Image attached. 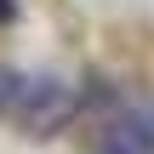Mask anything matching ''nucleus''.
Instances as JSON below:
<instances>
[{
    "label": "nucleus",
    "mask_w": 154,
    "mask_h": 154,
    "mask_svg": "<svg viewBox=\"0 0 154 154\" xmlns=\"http://www.w3.org/2000/svg\"><path fill=\"white\" fill-rule=\"evenodd\" d=\"M91 154H154V143H149V131L137 126V114H114L91 137Z\"/></svg>",
    "instance_id": "obj_2"
},
{
    "label": "nucleus",
    "mask_w": 154,
    "mask_h": 154,
    "mask_svg": "<svg viewBox=\"0 0 154 154\" xmlns=\"http://www.w3.org/2000/svg\"><path fill=\"white\" fill-rule=\"evenodd\" d=\"M137 126L149 131V143H154V103H149V109H137Z\"/></svg>",
    "instance_id": "obj_4"
},
{
    "label": "nucleus",
    "mask_w": 154,
    "mask_h": 154,
    "mask_svg": "<svg viewBox=\"0 0 154 154\" xmlns=\"http://www.w3.org/2000/svg\"><path fill=\"white\" fill-rule=\"evenodd\" d=\"M11 114L23 120V131L51 137V131H63V126L80 114V97H74V86H63V80H23V97H17Z\"/></svg>",
    "instance_id": "obj_1"
},
{
    "label": "nucleus",
    "mask_w": 154,
    "mask_h": 154,
    "mask_svg": "<svg viewBox=\"0 0 154 154\" xmlns=\"http://www.w3.org/2000/svg\"><path fill=\"white\" fill-rule=\"evenodd\" d=\"M17 97H23V74H17V69H0V109L11 114V109H17Z\"/></svg>",
    "instance_id": "obj_3"
},
{
    "label": "nucleus",
    "mask_w": 154,
    "mask_h": 154,
    "mask_svg": "<svg viewBox=\"0 0 154 154\" xmlns=\"http://www.w3.org/2000/svg\"><path fill=\"white\" fill-rule=\"evenodd\" d=\"M0 17H11V0H0Z\"/></svg>",
    "instance_id": "obj_5"
}]
</instances>
